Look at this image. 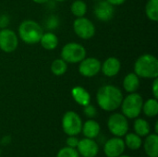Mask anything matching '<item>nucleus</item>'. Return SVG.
Returning <instances> with one entry per match:
<instances>
[{
  "label": "nucleus",
  "mask_w": 158,
  "mask_h": 157,
  "mask_svg": "<svg viewBox=\"0 0 158 157\" xmlns=\"http://www.w3.org/2000/svg\"><path fill=\"white\" fill-rule=\"evenodd\" d=\"M122 100V92L115 85H104L96 93V102L99 107L107 112H112L119 108Z\"/></svg>",
  "instance_id": "f257e3e1"
},
{
  "label": "nucleus",
  "mask_w": 158,
  "mask_h": 157,
  "mask_svg": "<svg viewBox=\"0 0 158 157\" xmlns=\"http://www.w3.org/2000/svg\"><path fill=\"white\" fill-rule=\"evenodd\" d=\"M134 73L143 79L158 78L157 58L151 54L142 55L134 63Z\"/></svg>",
  "instance_id": "f03ea898"
},
{
  "label": "nucleus",
  "mask_w": 158,
  "mask_h": 157,
  "mask_svg": "<svg viewBox=\"0 0 158 157\" xmlns=\"http://www.w3.org/2000/svg\"><path fill=\"white\" fill-rule=\"evenodd\" d=\"M19 38L27 44H35L40 42L44 33L41 25L32 19L23 20L19 26Z\"/></svg>",
  "instance_id": "7ed1b4c3"
},
{
  "label": "nucleus",
  "mask_w": 158,
  "mask_h": 157,
  "mask_svg": "<svg viewBox=\"0 0 158 157\" xmlns=\"http://www.w3.org/2000/svg\"><path fill=\"white\" fill-rule=\"evenodd\" d=\"M143 99L141 94L136 93H131L123 98L120 105L122 114L127 118H137L143 109Z\"/></svg>",
  "instance_id": "20e7f679"
},
{
  "label": "nucleus",
  "mask_w": 158,
  "mask_h": 157,
  "mask_svg": "<svg viewBox=\"0 0 158 157\" xmlns=\"http://www.w3.org/2000/svg\"><path fill=\"white\" fill-rule=\"evenodd\" d=\"M86 49L85 47L78 43H66L61 50V58L64 59L67 63L76 64L80 63L86 57Z\"/></svg>",
  "instance_id": "39448f33"
},
{
  "label": "nucleus",
  "mask_w": 158,
  "mask_h": 157,
  "mask_svg": "<svg viewBox=\"0 0 158 157\" xmlns=\"http://www.w3.org/2000/svg\"><path fill=\"white\" fill-rule=\"evenodd\" d=\"M62 129L69 136H76L81 132L82 120L74 111H68L62 118Z\"/></svg>",
  "instance_id": "423d86ee"
},
{
  "label": "nucleus",
  "mask_w": 158,
  "mask_h": 157,
  "mask_svg": "<svg viewBox=\"0 0 158 157\" xmlns=\"http://www.w3.org/2000/svg\"><path fill=\"white\" fill-rule=\"evenodd\" d=\"M107 127L109 131L116 137H123L128 133L129 122L128 118L120 113L112 114L107 120Z\"/></svg>",
  "instance_id": "0eeeda50"
},
{
  "label": "nucleus",
  "mask_w": 158,
  "mask_h": 157,
  "mask_svg": "<svg viewBox=\"0 0 158 157\" xmlns=\"http://www.w3.org/2000/svg\"><path fill=\"white\" fill-rule=\"evenodd\" d=\"M73 31L79 38L89 40L95 34V26L89 19L85 17L76 18L73 22Z\"/></svg>",
  "instance_id": "6e6552de"
},
{
  "label": "nucleus",
  "mask_w": 158,
  "mask_h": 157,
  "mask_svg": "<svg viewBox=\"0 0 158 157\" xmlns=\"http://www.w3.org/2000/svg\"><path fill=\"white\" fill-rule=\"evenodd\" d=\"M19 45V37L17 33L10 29L0 30V50L5 53L14 52Z\"/></svg>",
  "instance_id": "1a4fd4ad"
},
{
  "label": "nucleus",
  "mask_w": 158,
  "mask_h": 157,
  "mask_svg": "<svg viewBox=\"0 0 158 157\" xmlns=\"http://www.w3.org/2000/svg\"><path fill=\"white\" fill-rule=\"evenodd\" d=\"M101 71V62L95 57H85L80 62L79 72L85 78H93Z\"/></svg>",
  "instance_id": "9d476101"
},
{
  "label": "nucleus",
  "mask_w": 158,
  "mask_h": 157,
  "mask_svg": "<svg viewBox=\"0 0 158 157\" xmlns=\"http://www.w3.org/2000/svg\"><path fill=\"white\" fill-rule=\"evenodd\" d=\"M125 147V143L121 138H111L105 143L104 153L106 157H118L124 153Z\"/></svg>",
  "instance_id": "9b49d317"
},
{
  "label": "nucleus",
  "mask_w": 158,
  "mask_h": 157,
  "mask_svg": "<svg viewBox=\"0 0 158 157\" xmlns=\"http://www.w3.org/2000/svg\"><path fill=\"white\" fill-rule=\"evenodd\" d=\"M115 14L114 6L109 4L106 0H100L94 6V15L97 19L101 21H109Z\"/></svg>",
  "instance_id": "f8f14e48"
},
{
  "label": "nucleus",
  "mask_w": 158,
  "mask_h": 157,
  "mask_svg": "<svg viewBox=\"0 0 158 157\" xmlns=\"http://www.w3.org/2000/svg\"><path fill=\"white\" fill-rule=\"evenodd\" d=\"M78 153L83 157H95L99 152L98 144L94 141V139L84 138L79 141L77 145Z\"/></svg>",
  "instance_id": "ddd939ff"
},
{
  "label": "nucleus",
  "mask_w": 158,
  "mask_h": 157,
  "mask_svg": "<svg viewBox=\"0 0 158 157\" xmlns=\"http://www.w3.org/2000/svg\"><path fill=\"white\" fill-rule=\"evenodd\" d=\"M121 68L120 60L115 56H110L106 58L103 64H101V71L106 77L112 78L118 74Z\"/></svg>",
  "instance_id": "4468645a"
},
{
  "label": "nucleus",
  "mask_w": 158,
  "mask_h": 157,
  "mask_svg": "<svg viewBox=\"0 0 158 157\" xmlns=\"http://www.w3.org/2000/svg\"><path fill=\"white\" fill-rule=\"evenodd\" d=\"M71 95L74 101L81 106H85L91 103V95L89 92L81 86H75L71 90Z\"/></svg>",
  "instance_id": "2eb2a0df"
},
{
  "label": "nucleus",
  "mask_w": 158,
  "mask_h": 157,
  "mask_svg": "<svg viewBox=\"0 0 158 157\" xmlns=\"http://www.w3.org/2000/svg\"><path fill=\"white\" fill-rule=\"evenodd\" d=\"M143 147L148 157H158L157 134H148L144 141Z\"/></svg>",
  "instance_id": "dca6fc26"
},
{
  "label": "nucleus",
  "mask_w": 158,
  "mask_h": 157,
  "mask_svg": "<svg viewBox=\"0 0 158 157\" xmlns=\"http://www.w3.org/2000/svg\"><path fill=\"white\" fill-rule=\"evenodd\" d=\"M100 130H101V128H100L99 123L94 119H89L85 121L84 124H82L81 131L83 135L85 136V138L95 139L99 135Z\"/></svg>",
  "instance_id": "f3484780"
},
{
  "label": "nucleus",
  "mask_w": 158,
  "mask_h": 157,
  "mask_svg": "<svg viewBox=\"0 0 158 157\" xmlns=\"http://www.w3.org/2000/svg\"><path fill=\"white\" fill-rule=\"evenodd\" d=\"M140 87V78L134 73L131 72L127 74L123 80V88L124 90L129 93H136Z\"/></svg>",
  "instance_id": "a211bd4d"
},
{
  "label": "nucleus",
  "mask_w": 158,
  "mask_h": 157,
  "mask_svg": "<svg viewBox=\"0 0 158 157\" xmlns=\"http://www.w3.org/2000/svg\"><path fill=\"white\" fill-rule=\"evenodd\" d=\"M39 43L43 48L51 51L56 48V46L58 45V38L54 32L47 31L45 33H43Z\"/></svg>",
  "instance_id": "6ab92c4d"
},
{
  "label": "nucleus",
  "mask_w": 158,
  "mask_h": 157,
  "mask_svg": "<svg viewBox=\"0 0 158 157\" xmlns=\"http://www.w3.org/2000/svg\"><path fill=\"white\" fill-rule=\"evenodd\" d=\"M144 115L148 118H155L158 114V101L156 98H151L145 101L143 105V109Z\"/></svg>",
  "instance_id": "aec40b11"
},
{
  "label": "nucleus",
  "mask_w": 158,
  "mask_h": 157,
  "mask_svg": "<svg viewBox=\"0 0 158 157\" xmlns=\"http://www.w3.org/2000/svg\"><path fill=\"white\" fill-rule=\"evenodd\" d=\"M68 70V63L62 58L55 59L51 64V71L55 76H63Z\"/></svg>",
  "instance_id": "412c9836"
},
{
  "label": "nucleus",
  "mask_w": 158,
  "mask_h": 157,
  "mask_svg": "<svg viewBox=\"0 0 158 157\" xmlns=\"http://www.w3.org/2000/svg\"><path fill=\"white\" fill-rule=\"evenodd\" d=\"M133 128L135 133L140 137H145L150 133V125L149 123L143 118H137L134 121Z\"/></svg>",
  "instance_id": "4be33fe9"
},
{
  "label": "nucleus",
  "mask_w": 158,
  "mask_h": 157,
  "mask_svg": "<svg viewBox=\"0 0 158 157\" xmlns=\"http://www.w3.org/2000/svg\"><path fill=\"white\" fill-rule=\"evenodd\" d=\"M125 145L131 150H138L143 144L142 138L136 133H129L125 135Z\"/></svg>",
  "instance_id": "5701e85b"
},
{
  "label": "nucleus",
  "mask_w": 158,
  "mask_h": 157,
  "mask_svg": "<svg viewBox=\"0 0 158 157\" xmlns=\"http://www.w3.org/2000/svg\"><path fill=\"white\" fill-rule=\"evenodd\" d=\"M145 14L152 21L158 20V0H148L145 6Z\"/></svg>",
  "instance_id": "b1692460"
},
{
  "label": "nucleus",
  "mask_w": 158,
  "mask_h": 157,
  "mask_svg": "<svg viewBox=\"0 0 158 157\" xmlns=\"http://www.w3.org/2000/svg\"><path fill=\"white\" fill-rule=\"evenodd\" d=\"M70 11L76 18L84 17L87 13V5L82 0H75L70 6Z\"/></svg>",
  "instance_id": "393cba45"
},
{
  "label": "nucleus",
  "mask_w": 158,
  "mask_h": 157,
  "mask_svg": "<svg viewBox=\"0 0 158 157\" xmlns=\"http://www.w3.org/2000/svg\"><path fill=\"white\" fill-rule=\"evenodd\" d=\"M56 157H80V155L75 148L67 146L58 151Z\"/></svg>",
  "instance_id": "a878e982"
},
{
  "label": "nucleus",
  "mask_w": 158,
  "mask_h": 157,
  "mask_svg": "<svg viewBox=\"0 0 158 157\" xmlns=\"http://www.w3.org/2000/svg\"><path fill=\"white\" fill-rule=\"evenodd\" d=\"M83 107H84L83 113L85 114L86 117H88L90 118H94L96 116V114H97L96 108L94 105H92L91 104H89V105H85Z\"/></svg>",
  "instance_id": "bb28decb"
},
{
  "label": "nucleus",
  "mask_w": 158,
  "mask_h": 157,
  "mask_svg": "<svg viewBox=\"0 0 158 157\" xmlns=\"http://www.w3.org/2000/svg\"><path fill=\"white\" fill-rule=\"evenodd\" d=\"M66 143H67V146H69V147L77 148V145L79 143V140L75 136H69V138L66 141Z\"/></svg>",
  "instance_id": "cd10ccee"
},
{
  "label": "nucleus",
  "mask_w": 158,
  "mask_h": 157,
  "mask_svg": "<svg viewBox=\"0 0 158 157\" xmlns=\"http://www.w3.org/2000/svg\"><path fill=\"white\" fill-rule=\"evenodd\" d=\"M152 93L154 95V98H158V78L154 79L153 84H152Z\"/></svg>",
  "instance_id": "c85d7f7f"
},
{
  "label": "nucleus",
  "mask_w": 158,
  "mask_h": 157,
  "mask_svg": "<svg viewBox=\"0 0 158 157\" xmlns=\"http://www.w3.org/2000/svg\"><path fill=\"white\" fill-rule=\"evenodd\" d=\"M8 23V17L6 15H2L0 17V28L4 29Z\"/></svg>",
  "instance_id": "c756f323"
},
{
  "label": "nucleus",
  "mask_w": 158,
  "mask_h": 157,
  "mask_svg": "<svg viewBox=\"0 0 158 157\" xmlns=\"http://www.w3.org/2000/svg\"><path fill=\"white\" fill-rule=\"evenodd\" d=\"M106 1L114 6H120L126 2V0H106Z\"/></svg>",
  "instance_id": "7c9ffc66"
},
{
  "label": "nucleus",
  "mask_w": 158,
  "mask_h": 157,
  "mask_svg": "<svg viewBox=\"0 0 158 157\" xmlns=\"http://www.w3.org/2000/svg\"><path fill=\"white\" fill-rule=\"evenodd\" d=\"M32 1L36 4H44V3L48 2L49 0H32Z\"/></svg>",
  "instance_id": "2f4dec72"
},
{
  "label": "nucleus",
  "mask_w": 158,
  "mask_h": 157,
  "mask_svg": "<svg viewBox=\"0 0 158 157\" xmlns=\"http://www.w3.org/2000/svg\"><path fill=\"white\" fill-rule=\"evenodd\" d=\"M155 132H156V134L158 133V121H156V126H155Z\"/></svg>",
  "instance_id": "473e14b6"
},
{
  "label": "nucleus",
  "mask_w": 158,
  "mask_h": 157,
  "mask_svg": "<svg viewBox=\"0 0 158 157\" xmlns=\"http://www.w3.org/2000/svg\"><path fill=\"white\" fill-rule=\"evenodd\" d=\"M55 1H57V2H65L67 0H55Z\"/></svg>",
  "instance_id": "72a5a7b5"
},
{
  "label": "nucleus",
  "mask_w": 158,
  "mask_h": 157,
  "mask_svg": "<svg viewBox=\"0 0 158 157\" xmlns=\"http://www.w3.org/2000/svg\"><path fill=\"white\" fill-rule=\"evenodd\" d=\"M118 157H131V156H129V155H119V156H118Z\"/></svg>",
  "instance_id": "f704fd0d"
},
{
  "label": "nucleus",
  "mask_w": 158,
  "mask_h": 157,
  "mask_svg": "<svg viewBox=\"0 0 158 157\" xmlns=\"http://www.w3.org/2000/svg\"><path fill=\"white\" fill-rule=\"evenodd\" d=\"M95 1H100V0H95Z\"/></svg>",
  "instance_id": "c9c22d12"
}]
</instances>
